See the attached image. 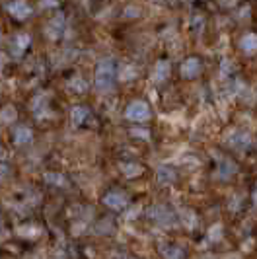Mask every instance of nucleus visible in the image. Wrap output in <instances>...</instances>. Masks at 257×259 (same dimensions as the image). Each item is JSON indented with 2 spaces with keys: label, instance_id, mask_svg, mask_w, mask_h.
I'll return each mask as SVG.
<instances>
[{
  "label": "nucleus",
  "instance_id": "f257e3e1",
  "mask_svg": "<svg viewBox=\"0 0 257 259\" xmlns=\"http://www.w3.org/2000/svg\"><path fill=\"white\" fill-rule=\"evenodd\" d=\"M117 68L113 59H102L96 66V88L100 92H111L115 86Z\"/></svg>",
  "mask_w": 257,
  "mask_h": 259
},
{
  "label": "nucleus",
  "instance_id": "f03ea898",
  "mask_svg": "<svg viewBox=\"0 0 257 259\" xmlns=\"http://www.w3.org/2000/svg\"><path fill=\"white\" fill-rule=\"evenodd\" d=\"M125 117H127L128 121L142 123V121L150 119V107H148L146 102H141V100L131 102V104L127 105V109H125Z\"/></svg>",
  "mask_w": 257,
  "mask_h": 259
},
{
  "label": "nucleus",
  "instance_id": "7ed1b4c3",
  "mask_svg": "<svg viewBox=\"0 0 257 259\" xmlns=\"http://www.w3.org/2000/svg\"><path fill=\"white\" fill-rule=\"evenodd\" d=\"M103 205L109 208H113V210H121V208L127 207L128 199L127 195L123 193V191H119V189H113V191H107V193L103 195Z\"/></svg>",
  "mask_w": 257,
  "mask_h": 259
},
{
  "label": "nucleus",
  "instance_id": "20e7f679",
  "mask_svg": "<svg viewBox=\"0 0 257 259\" xmlns=\"http://www.w3.org/2000/svg\"><path fill=\"white\" fill-rule=\"evenodd\" d=\"M6 10L16 20H27L31 16V6L27 4L26 0H12V2H8Z\"/></svg>",
  "mask_w": 257,
  "mask_h": 259
},
{
  "label": "nucleus",
  "instance_id": "39448f33",
  "mask_svg": "<svg viewBox=\"0 0 257 259\" xmlns=\"http://www.w3.org/2000/svg\"><path fill=\"white\" fill-rule=\"evenodd\" d=\"M29 45H31V37H29L27 33H18V35L12 39V43H10V53H12V57H22V55L29 49Z\"/></svg>",
  "mask_w": 257,
  "mask_h": 259
},
{
  "label": "nucleus",
  "instance_id": "423d86ee",
  "mask_svg": "<svg viewBox=\"0 0 257 259\" xmlns=\"http://www.w3.org/2000/svg\"><path fill=\"white\" fill-rule=\"evenodd\" d=\"M201 61L197 59V57H189V59H185L183 61V65H181V76L187 78V80H191V78H197L201 74Z\"/></svg>",
  "mask_w": 257,
  "mask_h": 259
},
{
  "label": "nucleus",
  "instance_id": "0eeeda50",
  "mask_svg": "<svg viewBox=\"0 0 257 259\" xmlns=\"http://www.w3.org/2000/svg\"><path fill=\"white\" fill-rule=\"evenodd\" d=\"M64 27H66V20H64V16H55L51 22L47 24L45 33H47L51 39H59V37H63L64 35Z\"/></svg>",
  "mask_w": 257,
  "mask_h": 259
},
{
  "label": "nucleus",
  "instance_id": "6e6552de",
  "mask_svg": "<svg viewBox=\"0 0 257 259\" xmlns=\"http://www.w3.org/2000/svg\"><path fill=\"white\" fill-rule=\"evenodd\" d=\"M148 217H150L152 221L158 222V224H164V226L174 222V214H172L166 207H152L148 210Z\"/></svg>",
  "mask_w": 257,
  "mask_h": 259
},
{
  "label": "nucleus",
  "instance_id": "1a4fd4ad",
  "mask_svg": "<svg viewBox=\"0 0 257 259\" xmlns=\"http://www.w3.org/2000/svg\"><path fill=\"white\" fill-rule=\"evenodd\" d=\"M88 117H90V107H86V105H74L70 111V121L74 127L84 125L88 121Z\"/></svg>",
  "mask_w": 257,
  "mask_h": 259
},
{
  "label": "nucleus",
  "instance_id": "9d476101",
  "mask_svg": "<svg viewBox=\"0 0 257 259\" xmlns=\"http://www.w3.org/2000/svg\"><path fill=\"white\" fill-rule=\"evenodd\" d=\"M45 183H49L53 187H68L70 182H68V178L64 176V174H59V171H49V174H45Z\"/></svg>",
  "mask_w": 257,
  "mask_h": 259
},
{
  "label": "nucleus",
  "instance_id": "9b49d317",
  "mask_svg": "<svg viewBox=\"0 0 257 259\" xmlns=\"http://www.w3.org/2000/svg\"><path fill=\"white\" fill-rule=\"evenodd\" d=\"M176 171L172 168H167V166H160L158 171H156V180L158 183H162V185H172V183L176 182Z\"/></svg>",
  "mask_w": 257,
  "mask_h": 259
},
{
  "label": "nucleus",
  "instance_id": "f8f14e48",
  "mask_svg": "<svg viewBox=\"0 0 257 259\" xmlns=\"http://www.w3.org/2000/svg\"><path fill=\"white\" fill-rule=\"evenodd\" d=\"M66 88L72 92V94H86L88 92V82L82 76H72L66 82Z\"/></svg>",
  "mask_w": 257,
  "mask_h": 259
},
{
  "label": "nucleus",
  "instance_id": "ddd939ff",
  "mask_svg": "<svg viewBox=\"0 0 257 259\" xmlns=\"http://www.w3.org/2000/svg\"><path fill=\"white\" fill-rule=\"evenodd\" d=\"M169 70H172V66L167 61H158V65L154 68V82H158V84L166 82L167 76H169Z\"/></svg>",
  "mask_w": 257,
  "mask_h": 259
},
{
  "label": "nucleus",
  "instance_id": "4468645a",
  "mask_svg": "<svg viewBox=\"0 0 257 259\" xmlns=\"http://www.w3.org/2000/svg\"><path fill=\"white\" fill-rule=\"evenodd\" d=\"M31 139H33V133H31V129L29 127H18V129L14 131V143L16 144H27V143H31Z\"/></svg>",
  "mask_w": 257,
  "mask_h": 259
},
{
  "label": "nucleus",
  "instance_id": "2eb2a0df",
  "mask_svg": "<svg viewBox=\"0 0 257 259\" xmlns=\"http://www.w3.org/2000/svg\"><path fill=\"white\" fill-rule=\"evenodd\" d=\"M240 49L244 53H255L257 51V35L255 33H245L240 39Z\"/></svg>",
  "mask_w": 257,
  "mask_h": 259
},
{
  "label": "nucleus",
  "instance_id": "dca6fc26",
  "mask_svg": "<svg viewBox=\"0 0 257 259\" xmlns=\"http://www.w3.org/2000/svg\"><path fill=\"white\" fill-rule=\"evenodd\" d=\"M228 143H230L236 150H245V148L249 146V143H251V139H249L245 133H236L234 139H230Z\"/></svg>",
  "mask_w": 257,
  "mask_h": 259
},
{
  "label": "nucleus",
  "instance_id": "f3484780",
  "mask_svg": "<svg viewBox=\"0 0 257 259\" xmlns=\"http://www.w3.org/2000/svg\"><path fill=\"white\" fill-rule=\"evenodd\" d=\"M16 109H14L12 105H8V107H2V111H0V125H8V123H14L16 121Z\"/></svg>",
  "mask_w": 257,
  "mask_h": 259
},
{
  "label": "nucleus",
  "instance_id": "a211bd4d",
  "mask_svg": "<svg viewBox=\"0 0 257 259\" xmlns=\"http://www.w3.org/2000/svg\"><path fill=\"white\" fill-rule=\"evenodd\" d=\"M121 169H123V174L127 178H137V176L142 174V166H139V164H123Z\"/></svg>",
  "mask_w": 257,
  "mask_h": 259
},
{
  "label": "nucleus",
  "instance_id": "6ab92c4d",
  "mask_svg": "<svg viewBox=\"0 0 257 259\" xmlns=\"http://www.w3.org/2000/svg\"><path fill=\"white\" fill-rule=\"evenodd\" d=\"M111 230H113V222L109 221V219L96 224V232H98V234H109Z\"/></svg>",
  "mask_w": 257,
  "mask_h": 259
},
{
  "label": "nucleus",
  "instance_id": "aec40b11",
  "mask_svg": "<svg viewBox=\"0 0 257 259\" xmlns=\"http://www.w3.org/2000/svg\"><path fill=\"white\" fill-rule=\"evenodd\" d=\"M162 253H164L166 257H183V251H181V249H178V246L162 247Z\"/></svg>",
  "mask_w": 257,
  "mask_h": 259
},
{
  "label": "nucleus",
  "instance_id": "412c9836",
  "mask_svg": "<svg viewBox=\"0 0 257 259\" xmlns=\"http://www.w3.org/2000/svg\"><path fill=\"white\" fill-rule=\"evenodd\" d=\"M131 135H133V137H142V139H148V137H150V133L144 129H131Z\"/></svg>",
  "mask_w": 257,
  "mask_h": 259
},
{
  "label": "nucleus",
  "instance_id": "4be33fe9",
  "mask_svg": "<svg viewBox=\"0 0 257 259\" xmlns=\"http://www.w3.org/2000/svg\"><path fill=\"white\" fill-rule=\"evenodd\" d=\"M41 4H43L45 8H47V6H49V8H55V6H59V0H41Z\"/></svg>",
  "mask_w": 257,
  "mask_h": 259
},
{
  "label": "nucleus",
  "instance_id": "5701e85b",
  "mask_svg": "<svg viewBox=\"0 0 257 259\" xmlns=\"http://www.w3.org/2000/svg\"><path fill=\"white\" fill-rule=\"evenodd\" d=\"M139 10H137V8H127V10H125V16H128V18H137V16H139Z\"/></svg>",
  "mask_w": 257,
  "mask_h": 259
},
{
  "label": "nucleus",
  "instance_id": "b1692460",
  "mask_svg": "<svg viewBox=\"0 0 257 259\" xmlns=\"http://www.w3.org/2000/svg\"><path fill=\"white\" fill-rule=\"evenodd\" d=\"M219 230H220V226H215V228H212V234H210V240H219V238H220Z\"/></svg>",
  "mask_w": 257,
  "mask_h": 259
},
{
  "label": "nucleus",
  "instance_id": "393cba45",
  "mask_svg": "<svg viewBox=\"0 0 257 259\" xmlns=\"http://www.w3.org/2000/svg\"><path fill=\"white\" fill-rule=\"evenodd\" d=\"M253 201L257 203V187H255V191H253Z\"/></svg>",
  "mask_w": 257,
  "mask_h": 259
},
{
  "label": "nucleus",
  "instance_id": "a878e982",
  "mask_svg": "<svg viewBox=\"0 0 257 259\" xmlns=\"http://www.w3.org/2000/svg\"><path fill=\"white\" fill-rule=\"evenodd\" d=\"M0 39H2V35H0Z\"/></svg>",
  "mask_w": 257,
  "mask_h": 259
}]
</instances>
